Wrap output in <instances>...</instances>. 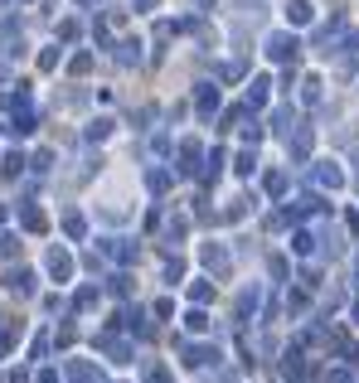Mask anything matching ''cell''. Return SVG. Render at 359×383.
Returning a JSON list of instances; mask_svg holds the SVG:
<instances>
[{
    "instance_id": "obj_1",
    "label": "cell",
    "mask_w": 359,
    "mask_h": 383,
    "mask_svg": "<svg viewBox=\"0 0 359 383\" xmlns=\"http://www.w3.org/2000/svg\"><path fill=\"white\" fill-rule=\"evenodd\" d=\"M68 383H102L92 364H68Z\"/></svg>"
},
{
    "instance_id": "obj_2",
    "label": "cell",
    "mask_w": 359,
    "mask_h": 383,
    "mask_svg": "<svg viewBox=\"0 0 359 383\" xmlns=\"http://www.w3.org/2000/svg\"><path fill=\"white\" fill-rule=\"evenodd\" d=\"M214 350H185V364H190V369H204V364H214Z\"/></svg>"
},
{
    "instance_id": "obj_3",
    "label": "cell",
    "mask_w": 359,
    "mask_h": 383,
    "mask_svg": "<svg viewBox=\"0 0 359 383\" xmlns=\"http://www.w3.org/2000/svg\"><path fill=\"white\" fill-rule=\"evenodd\" d=\"M15 252V238H0V257H10Z\"/></svg>"
},
{
    "instance_id": "obj_4",
    "label": "cell",
    "mask_w": 359,
    "mask_h": 383,
    "mask_svg": "<svg viewBox=\"0 0 359 383\" xmlns=\"http://www.w3.org/2000/svg\"><path fill=\"white\" fill-rule=\"evenodd\" d=\"M39 383H58V379H54V374H44V379H39Z\"/></svg>"
}]
</instances>
